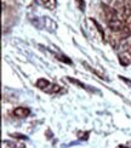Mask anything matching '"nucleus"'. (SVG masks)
Instances as JSON below:
<instances>
[{
    "mask_svg": "<svg viewBox=\"0 0 131 148\" xmlns=\"http://www.w3.org/2000/svg\"><path fill=\"white\" fill-rule=\"evenodd\" d=\"M115 11L118 16H119L121 20H128L131 15V10H130V6H128L125 3H118L115 6Z\"/></svg>",
    "mask_w": 131,
    "mask_h": 148,
    "instance_id": "f03ea898",
    "label": "nucleus"
},
{
    "mask_svg": "<svg viewBox=\"0 0 131 148\" xmlns=\"http://www.w3.org/2000/svg\"><path fill=\"white\" fill-rule=\"evenodd\" d=\"M119 148H125V147H123V146H120V147H119Z\"/></svg>",
    "mask_w": 131,
    "mask_h": 148,
    "instance_id": "ddd939ff",
    "label": "nucleus"
},
{
    "mask_svg": "<svg viewBox=\"0 0 131 148\" xmlns=\"http://www.w3.org/2000/svg\"><path fill=\"white\" fill-rule=\"evenodd\" d=\"M78 137L80 138V140H87V137H89V132H79L78 134Z\"/></svg>",
    "mask_w": 131,
    "mask_h": 148,
    "instance_id": "1a4fd4ad",
    "label": "nucleus"
},
{
    "mask_svg": "<svg viewBox=\"0 0 131 148\" xmlns=\"http://www.w3.org/2000/svg\"><path fill=\"white\" fill-rule=\"evenodd\" d=\"M40 1L49 10H53L56 8V0H40Z\"/></svg>",
    "mask_w": 131,
    "mask_h": 148,
    "instance_id": "39448f33",
    "label": "nucleus"
},
{
    "mask_svg": "<svg viewBox=\"0 0 131 148\" xmlns=\"http://www.w3.org/2000/svg\"><path fill=\"white\" fill-rule=\"evenodd\" d=\"M119 61H120V64H123V66H129L130 64V61H128L125 57H123V56H119Z\"/></svg>",
    "mask_w": 131,
    "mask_h": 148,
    "instance_id": "6e6552de",
    "label": "nucleus"
},
{
    "mask_svg": "<svg viewBox=\"0 0 131 148\" xmlns=\"http://www.w3.org/2000/svg\"><path fill=\"white\" fill-rule=\"evenodd\" d=\"M14 114L18 118H26L30 114V109L29 108H26V107H17L15 110H14Z\"/></svg>",
    "mask_w": 131,
    "mask_h": 148,
    "instance_id": "20e7f679",
    "label": "nucleus"
},
{
    "mask_svg": "<svg viewBox=\"0 0 131 148\" xmlns=\"http://www.w3.org/2000/svg\"><path fill=\"white\" fill-rule=\"evenodd\" d=\"M130 53H131V49H130Z\"/></svg>",
    "mask_w": 131,
    "mask_h": 148,
    "instance_id": "4468645a",
    "label": "nucleus"
},
{
    "mask_svg": "<svg viewBox=\"0 0 131 148\" xmlns=\"http://www.w3.org/2000/svg\"><path fill=\"white\" fill-rule=\"evenodd\" d=\"M36 88H39L41 91H45L47 94H53V92H57L60 90V86L56 84H51L46 79H39L36 82Z\"/></svg>",
    "mask_w": 131,
    "mask_h": 148,
    "instance_id": "f257e3e1",
    "label": "nucleus"
},
{
    "mask_svg": "<svg viewBox=\"0 0 131 148\" xmlns=\"http://www.w3.org/2000/svg\"><path fill=\"white\" fill-rule=\"evenodd\" d=\"M108 23V26L112 30H120L124 28V23H123V20L119 17V16H117L114 18H112V20L107 21Z\"/></svg>",
    "mask_w": 131,
    "mask_h": 148,
    "instance_id": "7ed1b4c3",
    "label": "nucleus"
},
{
    "mask_svg": "<svg viewBox=\"0 0 131 148\" xmlns=\"http://www.w3.org/2000/svg\"><path fill=\"white\" fill-rule=\"evenodd\" d=\"M11 136L15 137V138H20V140H28V137L24 136L22 134H11Z\"/></svg>",
    "mask_w": 131,
    "mask_h": 148,
    "instance_id": "0eeeda50",
    "label": "nucleus"
},
{
    "mask_svg": "<svg viewBox=\"0 0 131 148\" xmlns=\"http://www.w3.org/2000/svg\"><path fill=\"white\" fill-rule=\"evenodd\" d=\"M67 79H68V80H69V82H71V83H73V84H75V85L80 86V88H82V89H85V90H89V91H96V90H92V89H90V88H89V86H86L85 84H83V83H80V82H79V80H75V79H73V78H69V77H68Z\"/></svg>",
    "mask_w": 131,
    "mask_h": 148,
    "instance_id": "423d86ee",
    "label": "nucleus"
},
{
    "mask_svg": "<svg viewBox=\"0 0 131 148\" xmlns=\"http://www.w3.org/2000/svg\"><path fill=\"white\" fill-rule=\"evenodd\" d=\"M92 22H93V23H95V24H96V26H97V28H98V32H99V33H101V35H102V36H104V33H103V30H102L101 26H99V24H98V23H97L96 21H93V20H92Z\"/></svg>",
    "mask_w": 131,
    "mask_h": 148,
    "instance_id": "9b49d317",
    "label": "nucleus"
},
{
    "mask_svg": "<svg viewBox=\"0 0 131 148\" xmlns=\"http://www.w3.org/2000/svg\"><path fill=\"white\" fill-rule=\"evenodd\" d=\"M119 78L123 80V82H125V83H126V84L130 86V88H131V80H129V79H128V78H125V77H121V75H120Z\"/></svg>",
    "mask_w": 131,
    "mask_h": 148,
    "instance_id": "f8f14e48",
    "label": "nucleus"
},
{
    "mask_svg": "<svg viewBox=\"0 0 131 148\" xmlns=\"http://www.w3.org/2000/svg\"><path fill=\"white\" fill-rule=\"evenodd\" d=\"M58 60L60 61H62V62H66V63H68V64H71L72 63V61L68 58V57H66V56H58Z\"/></svg>",
    "mask_w": 131,
    "mask_h": 148,
    "instance_id": "9d476101",
    "label": "nucleus"
}]
</instances>
